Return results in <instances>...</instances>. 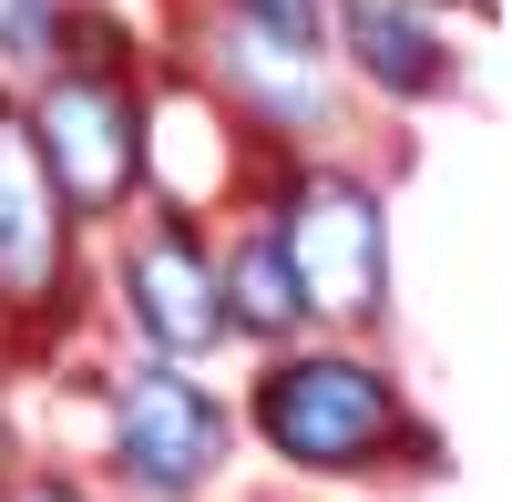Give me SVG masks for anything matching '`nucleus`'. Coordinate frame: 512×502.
I'll use <instances>...</instances> for the list:
<instances>
[{"label":"nucleus","mask_w":512,"mask_h":502,"mask_svg":"<svg viewBox=\"0 0 512 502\" xmlns=\"http://www.w3.org/2000/svg\"><path fill=\"white\" fill-rule=\"evenodd\" d=\"M328 21H338V41H349L369 93H390V103L451 93V41H441V21L420 0H328Z\"/></svg>","instance_id":"obj_8"},{"label":"nucleus","mask_w":512,"mask_h":502,"mask_svg":"<svg viewBox=\"0 0 512 502\" xmlns=\"http://www.w3.org/2000/svg\"><path fill=\"white\" fill-rule=\"evenodd\" d=\"M62 62V0H0V72L41 82Z\"/></svg>","instance_id":"obj_10"},{"label":"nucleus","mask_w":512,"mask_h":502,"mask_svg":"<svg viewBox=\"0 0 512 502\" xmlns=\"http://www.w3.org/2000/svg\"><path fill=\"white\" fill-rule=\"evenodd\" d=\"M113 462H123V482L185 502L226 462V410L205 400L185 369H134V380L113 390Z\"/></svg>","instance_id":"obj_4"},{"label":"nucleus","mask_w":512,"mask_h":502,"mask_svg":"<svg viewBox=\"0 0 512 502\" xmlns=\"http://www.w3.org/2000/svg\"><path fill=\"white\" fill-rule=\"evenodd\" d=\"M216 298H226V339H267V349H287L297 328H308V298H297V277H287V257H277L267 226H256L236 257H216Z\"/></svg>","instance_id":"obj_9"},{"label":"nucleus","mask_w":512,"mask_h":502,"mask_svg":"<svg viewBox=\"0 0 512 502\" xmlns=\"http://www.w3.org/2000/svg\"><path fill=\"white\" fill-rule=\"evenodd\" d=\"M205 62H216V82H226V113H246L267 144H318V134H338V93H328L318 52H287L277 31L216 11V21H205Z\"/></svg>","instance_id":"obj_5"},{"label":"nucleus","mask_w":512,"mask_h":502,"mask_svg":"<svg viewBox=\"0 0 512 502\" xmlns=\"http://www.w3.org/2000/svg\"><path fill=\"white\" fill-rule=\"evenodd\" d=\"M21 134L62 216H123L144 195V93L123 72H41L21 103Z\"/></svg>","instance_id":"obj_3"},{"label":"nucleus","mask_w":512,"mask_h":502,"mask_svg":"<svg viewBox=\"0 0 512 502\" xmlns=\"http://www.w3.org/2000/svg\"><path fill=\"white\" fill-rule=\"evenodd\" d=\"M72 277V216L21 134V103H0V308H52Z\"/></svg>","instance_id":"obj_7"},{"label":"nucleus","mask_w":512,"mask_h":502,"mask_svg":"<svg viewBox=\"0 0 512 502\" xmlns=\"http://www.w3.org/2000/svg\"><path fill=\"white\" fill-rule=\"evenodd\" d=\"M123 298H134L144 339L164 359H195L226 339V298H216V246H205L195 216H154L134 246H123Z\"/></svg>","instance_id":"obj_6"},{"label":"nucleus","mask_w":512,"mask_h":502,"mask_svg":"<svg viewBox=\"0 0 512 502\" xmlns=\"http://www.w3.org/2000/svg\"><path fill=\"white\" fill-rule=\"evenodd\" d=\"M277 257L297 277V298H308V328H359L379 318V298H390V216H379V185L359 175H277Z\"/></svg>","instance_id":"obj_2"},{"label":"nucleus","mask_w":512,"mask_h":502,"mask_svg":"<svg viewBox=\"0 0 512 502\" xmlns=\"http://www.w3.org/2000/svg\"><path fill=\"white\" fill-rule=\"evenodd\" d=\"M11 502H93V492H72V482H21Z\"/></svg>","instance_id":"obj_12"},{"label":"nucleus","mask_w":512,"mask_h":502,"mask_svg":"<svg viewBox=\"0 0 512 502\" xmlns=\"http://www.w3.org/2000/svg\"><path fill=\"white\" fill-rule=\"evenodd\" d=\"M256 431L287 472H369L410 421L390 369L359 349H277V369H256Z\"/></svg>","instance_id":"obj_1"},{"label":"nucleus","mask_w":512,"mask_h":502,"mask_svg":"<svg viewBox=\"0 0 512 502\" xmlns=\"http://www.w3.org/2000/svg\"><path fill=\"white\" fill-rule=\"evenodd\" d=\"M236 21H256V31H277L287 52H328V0H226Z\"/></svg>","instance_id":"obj_11"}]
</instances>
